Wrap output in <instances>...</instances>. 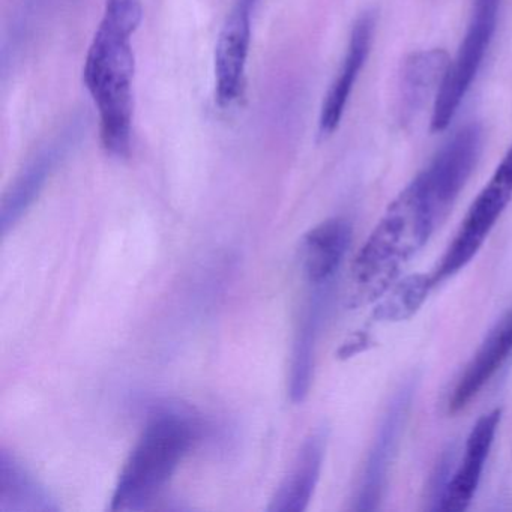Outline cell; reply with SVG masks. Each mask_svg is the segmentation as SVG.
<instances>
[{
  "label": "cell",
  "mask_w": 512,
  "mask_h": 512,
  "mask_svg": "<svg viewBox=\"0 0 512 512\" xmlns=\"http://www.w3.org/2000/svg\"><path fill=\"white\" fill-rule=\"evenodd\" d=\"M142 0H107L86 56L83 82L100 112L101 143L127 158L133 139L134 52L131 38L142 23Z\"/></svg>",
  "instance_id": "cell-1"
},
{
  "label": "cell",
  "mask_w": 512,
  "mask_h": 512,
  "mask_svg": "<svg viewBox=\"0 0 512 512\" xmlns=\"http://www.w3.org/2000/svg\"><path fill=\"white\" fill-rule=\"evenodd\" d=\"M439 220L410 182L388 206L352 266L353 307L379 301L394 286L403 266L427 244Z\"/></svg>",
  "instance_id": "cell-2"
},
{
  "label": "cell",
  "mask_w": 512,
  "mask_h": 512,
  "mask_svg": "<svg viewBox=\"0 0 512 512\" xmlns=\"http://www.w3.org/2000/svg\"><path fill=\"white\" fill-rule=\"evenodd\" d=\"M197 437L196 424L178 412H160L137 440L116 482L110 509L143 511L166 488Z\"/></svg>",
  "instance_id": "cell-3"
},
{
  "label": "cell",
  "mask_w": 512,
  "mask_h": 512,
  "mask_svg": "<svg viewBox=\"0 0 512 512\" xmlns=\"http://www.w3.org/2000/svg\"><path fill=\"white\" fill-rule=\"evenodd\" d=\"M502 0H473V14L463 43L454 61L449 64L442 86L434 98L431 131H445L457 115L473 80L481 70L488 47L496 32Z\"/></svg>",
  "instance_id": "cell-4"
},
{
  "label": "cell",
  "mask_w": 512,
  "mask_h": 512,
  "mask_svg": "<svg viewBox=\"0 0 512 512\" xmlns=\"http://www.w3.org/2000/svg\"><path fill=\"white\" fill-rule=\"evenodd\" d=\"M512 199V145L506 151L505 157L494 170L488 184L482 188L475 202L470 205L454 241L434 269V283H442L458 271L469 265L476 256L485 239L496 226L500 215L505 211Z\"/></svg>",
  "instance_id": "cell-5"
},
{
  "label": "cell",
  "mask_w": 512,
  "mask_h": 512,
  "mask_svg": "<svg viewBox=\"0 0 512 512\" xmlns=\"http://www.w3.org/2000/svg\"><path fill=\"white\" fill-rule=\"evenodd\" d=\"M482 137L478 124L466 125L440 148L430 166L416 176L415 182L439 223L469 181L481 155Z\"/></svg>",
  "instance_id": "cell-6"
},
{
  "label": "cell",
  "mask_w": 512,
  "mask_h": 512,
  "mask_svg": "<svg viewBox=\"0 0 512 512\" xmlns=\"http://www.w3.org/2000/svg\"><path fill=\"white\" fill-rule=\"evenodd\" d=\"M415 392L416 377H410L406 382L401 383L386 409L362 473L361 485L356 497V511H374L379 506L389 467L394 460L395 452L400 445L401 434L409 419Z\"/></svg>",
  "instance_id": "cell-7"
},
{
  "label": "cell",
  "mask_w": 512,
  "mask_h": 512,
  "mask_svg": "<svg viewBox=\"0 0 512 512\" xmlns=\"http://www.w3.org/2000/svg\"><path fill=\"white\" fill-rule=\"evenodd\" d=\"M251 4L236 0L215 49V100L221 109L233 106L244 91L245 67L251 41Z\"/></svg>",
  "instance_id": "cell-8"
},
{
  "label": "cell",
  "mask_w": 512,
  "mask_h": 512,
  "mask_svg": "<svg viewBox=\"0 0 512 512\" xmlns=\"http://www.w3.org/2000/svg\"><path fill=\"white\" fill-rule=\"evenodd\" d=\"M374 31H376V14L373 11L362 14L353 25L346 58L326 94L322 112H320L319 137L322 140L328 139L340 127L356 80H358L359 73L364 68L368 53H370Z\"/></svg>",
  "instance_id": "cell-9"
},
{
  "label": "cell",
  "mask_w": 512,
  "mask_h": 512,
  "mask_svg": "<svg viewBox=\"0 0 512 512\" xmlns=\"http://www.w3.org/2000/svg\"><path fill=\"white\" fill-rule=\"evenodd\" d=\"M500 415L502 412L499 409L491 410L482 415L473 425L472 431L467 437L463 460L457 470L452 473L437 511L461 512L469 508L470 502L478 490L485 460L493 446Z\"/></svg>",
  "instance_id": "cell-10"
},
{
  "label": "cell",
  "mask_w": 512,
  "mask_h": 512,
  "mask_svg": "<svg viewBox=\"0 0 512 512\" xmlns=\"http://www.w3.org/2000/svg\"><path fill=\"white\" fill-rule=\"evenodd\" d=\"M512 355V308L493 326L449 395L451 413L463 410Z\"/></svg>",
  "instance_id": "cell-11"
},
{
  "label": "cell",
  "mask_w": 512,
  "mask_h": 512,
  "mask_svg": "<svg viewBox=\"0 0 512 512\" xmlns=\"http://www.w3.org/2000/svg\"><path fill=\"white\" fill-rule=\"evenodd\" d=\"M352 241V224L331 218L304 236L301 248L302 271L311 286L332 283Z\"/></svg>",
  "instance_id": "cell-12"
},
{
  "label": "cell",
  "mask_w": 512,
  "mask_h": 512,
  "mask_svg": "<svg viewBox=\"0 0 512 512\" xmlns=\"http://www.w3.org/2000/svg\"><path fill=\"white\" fill-rule=\"evenodd\" d=\"M326 439V431L319 430L305 440L292 469L272 496L269 512H302L308 508L322 470Z\"/></svg>",
  "instance_id": "cell-13"
},
{
  "label": "cell",
  "mask_w": 512,
  "mask_h": 512,
  "mask_svg": "<svg viewBox=\"0 0 512 512\" xmlns=\"http://www.w3.org/2000/svg\"><path fill=\"white\" fill-rule=\"evenodd\" d=\"M331 284H319L305 308L304 316L299 322L293 344L292 373H290V397L295 403H301L307 397L313 376L314 352L317 337L328 310Z\"/></svg>",
  "instance_id": "cell-14"
},
{
  "label": "cell",
  "mask_w": 512,
  "mask_h": 512,
  "mask_svg": "<svg viewBox=\"0 0 512 512\" xmlns=\"http://www.w3.org/2000/svg\"><path fill=\"white\" fill-rule=\"evenodd\" d=\"M59 143L50 146V148L41 151L23 172L17 176L16 181L11 185L10 190L5 194L2 200V208H0V227H2V235H7L20 220L23 215L31 208L32 203L40 196L41 190L46 185L59 155Z\"/></svg>",
  "instance_id": "cell-15"
},
{
  "label": "cell",
  "mask_w": 512,
  "mask_h": 512,
  "mask_svg": "<svg viewBox=\"0 0 512 512\" xmlns=\"http://www.w3.org/2000/svg\"><path fill=\"white\" fill-rule=\"evenodd\" d=\"M49 491L8 452L0 457V511H58Z\"/></svg>",
  "instance_id": "cell-16"
},
{
  "label": "cell",
  "mask_w": 512,
  "mask_h": 512,
  "mask_svg": "<svg viewBox=\"0 0 512 512\" xmlns=\"http://www.w3.org/2000/svg\"><path fill=\"white\" fill-rule=\"evenodd\" d=\"M451 59L443 50L418 53L407 61L404 70V98L410 110L424 104L431 92H439Z\"/></svg>",
  "instance_id": "cell-17"
},
{
  "label": "cell",
  "mask_w": 512,
  "mask_h": 512,
  "mask_svg": "<svg viewBox=\"0 0 512 512\" xmlns=\"http://www.w3.org/2000/svg\"><path fill=\"white\" fill-rule=\"evenodd\" d=\"M433 277L427 274L410 275L386 292L385 298L373 310L376 322H403L424 305L433 287Z\"/></svg>",
  "instance_id": "cell-18"
},
{
  "label": "cell",
  "mask_w": 512,
  "mask_h": 512,
  "mask_svg": "<svg viewBox=\"0 0 512 512\" xmlns=\"http://www.w3.org/2000/svg\"><path fill=\"white\" fill-rule=\"evenodd\" d=\"M374 341L371 340L368 332L359 331L353 334L346 343L341 346L338 356L341 359L352 358V356L358 355V353L364 352V350L370 349L373 346Z\"/></svg>",
  "instance_id": "cell-19"
}]
</instances>
